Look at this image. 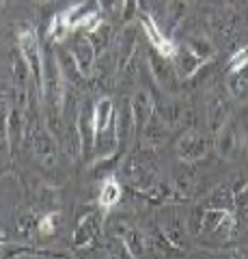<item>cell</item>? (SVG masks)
Instances as JSON below:
<instances>
[{
    "label": "cell",
    "instance_id": "6da1fadb",
    "mask_svg": "<svg viewBox=\"0 0 248 259\" xmlns=\"http://www.w3.org/2000/svg\"><path fill=\"white\" fill-rule=\"evenodd\" d=\"M123 175L136 190L149 188L158 182V160L151 147H142L123 162Z\"/></svg>",
    "mask_w": 248,
    "mask_h": 259
},
{
    "label": "cell",
    "instance_id": "7a4b0ae2",
    "mask_svg": "<svg viewBox=\"0 0 248 259\" xmlns=\"http://www.w3.org/2000/svg\"><path fill=\"white\" fill-rule=\"evenodd\" d=\"M24 136H26V141L30 145V149H33V156L41 162L43 166L52 168L54 164H57V158H59V145H57V139H54L52 130L50 127H41L26 119V132H24Z\"/></svg>",
    "mask_w": 248,
    "mask_h": 259
},
{
    "label": "cell",
    "instance_id": "3957f363",
    "mask_svg": "<svg viewBox=\"0 0 248 259\" xmlns=\"http://www.w3.org/2000/svg\"><path fill=\"white\" fill-rule=\"evenodd\" d=\"M18 37V50L22 52V56L26 59L30 71H33V80L37 89L41 91V82H43V52H41V46H39V39H37V32L30 24H22L15 32Z\"/></svg>",
    "mask_w": 248,
    "mask_h": 259
},
{
    "label": "cell",
    "instance_id": "277c9868",
    "mask_svg": "<svg viewBox=\"0 0 248 259\" xmlns=\"http://www.w3.org/2000/svg\"><path fill=\"white\" fill-rule=\"evenodd\" d=\"M149 69H151V78L156 80V84L162 89L164 93H177L179 91V74L175 69V63L169 56L160 54L158 50H151L147 56Z\"/></svg>",
    "mask_w": 248,
    "mask_h": 259
},
{
    "label": "cell",
    "instance_id": "5b68a950",
    "mask_svg": "<svg viewBox=\"0 0 248 259\" xmlns=\"http://www.w3.org/2000/svg\"><path fill=\"white\" fill-rule=\"evenodd\" d=\"M235 229V212L231 207H207L203 212L201 231L210 233L214 238L227 240Z\"/></svg>",
    "mask_w": 248,
    "mask_h": 259
},
{
    "label": "cell",
    "instance_id": "8992f818",
    "mask_svg": "<svg viewBox=\"0 0 248 259\" xmlns=\"http://www.w3.org/2000/svg\"><path fill=\"white\" fill-rule=\"evenodd\" d=\"M210 151V139L201 132H194V130H188L186 134L177 141V156L183 164H194L201 158L207 156Z\"/></svg>",
    "mask_w": 248,
    "mask_h": 259
},
{
    "label": "cell",
    "instance_id": "52a82bcc",
    "mask_svg": "<svg viewBox=\"0 0 248 259\" xmlns=\"http://www.w3.org/2000/svg\"><path fill=\"white\" fill-rule=\"evenodd\" d=\"M69 52H71V56H74L80 74H82L84 78H91L95 74V65H97V52H95V46L91 44L89 35L74 37Z\"/></svg>",
    "mask_w": 248,
    "mask_h": 259
},
{
    "label": "cell",
    "instance_id": "ba28073f",
    "mask_svg": "<svg viewBox=\"0 0 248 259\" xmlns=\"http://www.w3.org/2000/svg\"><path fill=\"white\" fill-rule=\"evenodd\" d=\"M140 26H142V30H145L149 44L154 46V50H158L160 54H164V56H169V59H173L175 50H177V44H173L171 39L166 37V32L158 26L156 20L151 18V15H147V13L140 15Z\"/></svg>",
    "mask_w": 248,
    "mask_h": 259
},
{
    "label": "cell",
    "instance_id": "9c48e42d",
    "mask_svg": "<svg viewBox=\"0 0 248 259\" xmlns=\"http://www.w3.org/2000/svg\"><path fill=\"white\" fill-rule=\"evenodd\" d=\"M130 104H132V115H134L136 132H142V127L147 125V121L156 115V100L151 97L149 91L140 89V91L134 93Z\"/></svg>",
    "mask_w": 248,
    "mask_h": 259
},
{
    "label": "cell",
    "instance_id": "30bf717a",
    "mask_svg": "<svg viewBox=\"0 0 248 259\" xmlns=\"http://www.w3.org/2000/svg\"><path fill=\"white\" fill-rule=\"evenodd\" d=\"M231 119V104L227 97L222 95H214L210 102H207V127L210 132L216 136L222 130V125Z\"/></svg>",
    "mask_w": 248,
    "mask_h": 259
},
{
    "label": "cell",
    "instance_id": "8fae6325",
    "mask_svg": "<svg viewBox=\"0 0 248 259\" xmlns=\"http://www.w3.org/2000/svg\"><path fill=\"white\" fill-rule=\"evenodd\" d=\"M173 63H175V69L181 80H188L201 69V65L205 63L201 56H196L194 52L190 50L186 44H177V50H175V56H173Z\"/></svg>",
    "mask_w": 248,
    "mask_h": 259
},
{
    "label": "cell",
    "instance_id": "7c38bea8",
    "mask_svg": "<svg viewBox=\"0 0 248 259\" xmlns=\"http://www.w3.org/2000/svg\"><path fill=\"white\" fill-rule=\"evenodd\" d=\"M117 123V106L113 97H100L93 104V127L95 134H102Z\"/></svg>",
    "mask_w": 248,
    "mask_h": 259
},
{
    "label": "cell",
    "instance_id": "4fadbf2b",
    "mask_svg": "<svg viewBox=\"0 0 248 259\" xmlns=\"http://www.w3.org/2000/svg\"><path fill=\"white\" fill-rule=\"evenodd\" d=\"M136 54V28L125 26L123 32L119 35L115 44V56H117V69L123 71L125 65L132 61V56Z\"/></svg>",
    "mask_w": 248,
    "mask_h": 259
},
{
    "label": "cell",
    "instance_id": "5bb4252c",
    "mask_svg": "<svg viewBox=\"0 0 248 259\" xmlns=\"http://www.w3.org/2000/svg\"><path fill=\"white\" fill-rule=\"evenodd\" d=\"M100 236V214L91 212L78 221V229L74 233V246H89Z\"/></svg>",
    "mask_w": 248,
    "mask_h": 259
},
{
    "label": "cell",
    "instance_id": "9a60e30c",
    "mask_svg": "<svg viewBox=\"0 0 248 259\" xmlns=\"http://www.w3.org/2000/svg\"><path fill=\"white\" fill-rule=\"evenodd\" d=\"M216 149L222 158H233L237 149V125L233 119H229L222 130L216 134Z\"/></svg>",
    "mask_w": 248,
    "mask_h": 259
},
{
    "label": "cell",
    "instance_id": "2e32d148",
    "mask_svg": "<svg viewBox=\"0 0 248 259\" xmlns=\"http://www.w3.org/2000/svg\"><path fill=\"white\" fill-rule=\"evenodd\" d=\"M166 130H169V125H166L164 119L156 112V115L147 121V125L142 127V132H140L142 141H145V147H151V149L160 147V145L166 141Z\"/></svg>",
    "mask_w": 248,
    "mask_h": 259
},
{
    "label": "cell",
    "instance_id": "e0dca14e",
    "mask_svg": "<svg viewBox=\"0 0 248 259\" xmlns=\"http://www.w3.org/2000/svg\"><path fill=\"white\" fill-rule=\"evenodd\" d=\"M121 197H123L121 184H119V180H117L115 175H108L106 180H104L102 188H100V194H97V203H100V207H104V209H113L115 205H119Z\"/></svg>",
    "mask_w": 248,
    "mask_h": 259
},
{
    "label": "cell",
    "instance_id": "ac0fdd59",
    "mask_svg": "<svg viewBox=\"0 0 248 259\" xmlns=\"http://www.w3.org/2000/svg\"><path fill=\"white\" fill-rule=\"evenodd\" d=\"M121 242H123V246H125V253L130 255V257H142L147 253V238L142 236L140 231H136L134 227H130L123 236H121Z\"/></svg>",
    "mask_w": 248,
    "mask_h": 259
},
{
    "label": "cell",
    "instance_id": "d6986e66",
    "mask_svg": "<svg viewBox=\"0 0 248 259\" xmlns=\"http://www.w3.org/2000/svg\"><path fill=\"white\" fill-rule=\"evenodd\" d=\"M227 87H229L231 97H235V100H246L248 97V67L239 69V71H231Z\"/></svg>",
    "mask_w": 248,
    "mask_h": 259
},
{
    "label": "cell",
    "instance_id": "ffe728a7",
    "mask_svg": "<svg viewBox=\"0 0 248 259\" xmlns=\"http://www.w3.org/2000/svg\"><path fill=\"white\" fill-rule=\"evenodd\" d=\"M183 44H186L196 56H201L205 63L216 56V48L212 46L210 39H205L203 35H190V37H186V41H183Z\"/></svg>",
    "mask_w": 248,
    "mask_h": 259
},
{
    "label": "cell",
    "instance_id": "44dd1931",
    "mask_svg": "<svg viewBox=\"0 0 248 259\" xmlns=\"http://www.w3.org/2000/svg\"><path fill=\"white\" fill-rule=\"evenodd\" d=\"M89 39H91V44L95 46V52H97V56H100L104 52H108L110 46H113V28H110L108 24H102L97 30L89 32Z\"/></svg>",
    "mask_w": 248,
    "mask_h": 259
},
{
    "label": "cell",
    "instance_id": "7402d4cb",
    "mask_svg": "<svg viewBox=\"0 0 248 259\" xmlns=\"http://www.w3.org/2000/svg\"><path fill=\"white\" fill-rule=\"evenodd\" d=\"M210 207H235V192L231 188V184L220 186L212 192V197L207 199Z\"/></svg>",
    "mask_w": 248,
    "mask_h": 259
},
{
    "label": "cell",
    "instance_id": "603a6c76",
    "mask_svg": "<svg viewBox=\"0 0 248 259\" xmlns=\"http://www.w3.org/2000/svg\"><path fill=\"white\" fill-rule=\"evenodd\" d=\"M69 30H71V26L67 24V20L63 18V13H57L50 20V26H47V37H50V41H54V44H63L67 39Z\"/></svg>",
    "mask_w": 248,
    "mask_h": 259
},
{
    "label": "cell",
    "instance_id": "cb8c5ba5",
    "mask_svg": "<svg viewBox=\"0 0 248 259\" xmlns=\"http://www.w3.org/2000/svg\"><path fill=\"white\" fill-rule=\"evenodd\" d=\"M37 227H39V223L33 214V209H26V207L20 209L18 216H15V229H18L20 236H30Z\"/></svg>",
    "mask_w": 248,
    "mask_h": 259
},
{
    "label": "cell",
    "instance_id": "d4e9b609",
    "mask_svg": "<svg viewBox=\"0 0 248 259\" xmlns=\"http://www.w3.org/2000/svg\"><path fill=\"white\" fill-rule=\"evenodd\" d=\"M188 9H190V0H169V24H171V28H175L179 22H183Z\"/></svg>",
    "mask_w": 248,
    "mask_h": 259
},
{
    "label": "cell",
    "instance_id": "484cf974",
    "mask_svg": "<svg viewBox=\"0 0 248 259\" xmlns=\"http://www.w3.org/2000/svg\"><path fill=\"white\" fill-rule=\"evenodd\" d=\"M61 227V214L59 212H52V214H45L41 221H39V233H41L43 238H52L57 229Z\"/></svg>",
    "mask_w": 248,
    "mask_h": 259
},
{
    "label": "cell",
    "instance_id": "4316f807",
    "mask_svg": "<svg viewBox=\"0 0 248 259\" xmlns=\"http://www.w3.org/2000/svg\"><path fill=\"white\" fill-rule=\"evenodd\" d=\"M248 67V46H242L231 54L229 59V74L231 71H239V69H246Z\"/></svg>",
    "mask_w": 248,
    "mask_h": 259
},
{
    "label": "cell",
    "instance_id": "83f0119b",
    "mask_svg": "<svg viewBox=\"0 0 248 259\" xmlns=\"http://www.w3.org/2000/svg\"><path fill=\"white\" fill-rule=\"evenodd\" d=\"M102 24H104L102 13H100V11H95V13H91V15H86V18L78 24V28H84V30H86V35H89V32L97 30V28L102 26Z\"/></svg>",
    "mask_w": 248,
    "mask_h": 259
},
{
    "label": "cell",
    "instance_id": "f1b7e54d",
    "mask_svg": "<svg viewBox=\"0 0 248 259\" xmlns=\"http://www.w3.org/2000/svg\"><path fill=\"white\" fill-rule=\"evenodd\" d=\"M233 212L237 216H242V218H248V186H246L242 192L235 194V207H233Z\"/></svg>",
    "mask_w": 248,
    "mask_h": 259
},
{
    "label": "cell",
    "instance_id": "f546056e",
    "mask_svg": "<svg viewBox=\"0 0 248 259\" xmlns=\"http://www.w3.org/2000/svg\"><path fill=\"white\" fill-rule=\"evenodd\" d=\"M100 7L102 11H108V13H115V11L123 13V0H100Z\"/></svg>",
    "mask_w": 248,
    "mask_h": 259
},
{
    "label": "cell",
    "instance_id": "4dcf8cb0",
    "mask_svg": "<svg viewBox=\"0 0 248 259\" xmlns=\"http://www.w3.org/2000/svg\"><path fill=\"white\" fill-rule=\"evenodd\" d=\"M136 7H138V0H123V20L125 22H130L134 18V13H136Z\"/></svg>",
    "mask_w": 248,
    "mask_h": 259
},
{
    "label": "cell",
    "instance_id": "1f68e13d",
    "mask_svg": "<svg viewBox=\"0 0 248 259\" xmlns=\"http://www.w3.org/2000/svg\"><path fill=\"white\" fill-rule=\"evenodd\" d=\"M244 149L248 151V132H246V136H244Z\"/></svg>",
    "mask_w": 248,
    "mask_h": 259
},
{
    "label": "cell",
    "instance_id": "d6a6232c",
    "mask_svg": "<svg viewBox=\"0 0 248 259\" xmlns=\"http://www.w3.org/2000/svg\"><path fill=\"white\" fill-rule=\"evenodd\" d=\"M225 3H229V5H233V3H235V0H225Z\"/></svg>",
    "mask_w": 248,
    "mask_h": 259
},
{
    "label": "cell",
    "instance_id": "836d02e7",
    "mask_svg": "<svg viewBox=\"0 0 248 259\" xmlns=\"http://www.w3.org/2000/svg\"><path fill=\"white\" fill-rule=\"evenodd\" d=\"M3 3H7V0H3Z\"/></svg>",
    "mask_w": 248,
    "mask_h": 259
}]
</instances>
